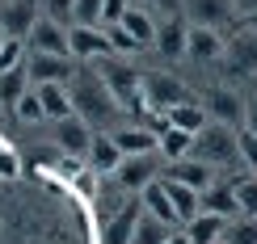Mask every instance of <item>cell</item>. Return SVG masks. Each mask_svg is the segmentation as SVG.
Here are the masks:
<instances>
[{
  "label": "cell",
  "instance_id": "cell-8",
  "mask_svg": "<svg viewBox=\"0 0 257 244\" xmlns=\"http://www.w3.org/2000/svg\"><path fill=\"white\" fill-rule=\"evenodd\" d=\"M110 30L105 26H72V59H110Z\"/></svg>",
  "mask_w": 257,
  "mask_h": 244
},
{
  "label": "cell",
  "instance_id": "cell-1",
  "mask_svg": "<svg viewBox=\"0 0 257 244\" xmlns=\"http://www.w3.org/2000/svg\"><path fill=\"white\" fill-rule=\"evenodd\" d=\"M194 156L207 160L211 168L215 164H236L240 160V135L232 126H223V122H207L194 135Z\"/></svg>",
  "mask_w": 257,
  "mask_h": 244
},
{
  "label": "cell",
  "instance_id": "cell-32",
  "mask_svg": "<svg viewBox=\"0 0 257 244\" xmlns=\"http://www.w3.org/2000/svg\"><path fill=\"white\" fill-rule=\"evenodd\" d=\"M26 38H5L0 47V72H13V68H26Z\"/></svg>",
  "mask_w": 257,
  "mask_h": 244
},
{
  "label": "cell",
  "instance_id": "cell-11",
  "mask_svg": "<svg viewBox=\"0 0 257 244\" xmlns=\"http://www.w3.org/2000/svg\"><path fill=\"white\" fill-rule=\"evenodd\" d=\"M207 114H211V122H223V126H244V114H249V105L240 101V93H232V89H215L207 97Z\"/></svg>",
  "mask_w": 257,
  "mask_h": 244
},
{
  "label": "cell",
  "instance_id": "cell-6",
  "mask_svg": "<svg viewBox=\"0 0 257 244\" xmlns=\"http://www.w3.org/2000/svg\"><path fill=\"white\" fill-rule=\"evenodd\" d=\"M223 51H228V38H223L219 30H211V26H190V34H186V59H194V63H215V59H223Z\"/></svg>",
  "mask_w": 257,
  "mask_h": 244
},
{
  "label": "cell",
  "instance_id": "cell-41",
  "mask_svg": "<svg viewBox=\"0 0 257 244\" xmlns=\"http://www.w3.org/2000/svg\"><path fill=\"white\" fill-rule=\"evenodd\" d=\"M165 244H190V236H186V231H173V236H169Z\"/></svg>",
  "mask_w": 257,
  "mask_h": 244
},
{
  "label": "cell",
  "instance_id": "cell-31",
  "mask_svg": "<svg viewBox=\"0 0 257 244\" xmlns=\"http://www.w3.org/2000/svg\"><path fill=\"white\" fill-rule=\"evenodd\" d=\"M13 114H17V122H26V126H30V122H42V118H47V110H42V97H38L34 89H30L26 97H21V101L13 105Z\"/></svg>",
  "mask_w": 257,
  "mask_h": 244
},
{
  "label": "cell",
  "instance_id": "cell-21",
  "mask_svg": "<svg viewBox=\"0 0 257 244\" xmlns=\"http://www.w3.org/2000/svg\"><path fill=\"white\" fill-rule=\"evenodd\" d=\"M223 55L232 59V72H244V76L257 72V30H244L240 38H232Z\"/></svg>",
  "mask_w": 257,
  "mask_h": 244
},
{
  "label": "cell",
  "instance_id": "cell-18",
  "mask_svg": "<svg viewBox=\"0 0 257 244\" xmlns=\"http://www.w3.org/2000/svg\"><path fill=\"white\" fill-rule=\"evenodd\" d=\"M181 231L190 236V244H219L223 231H228V219H223V215H211V210H202V215H194Z\"/></svg>",
  "mask_w": 257,
  "mask_h": 244
},
{
  "label": "cell",
  "instance_id": "cell-33",
  "mask_svg": "<svg viewBox=\"0 0 257 244\" xmlns=\"http://www.w3.org/2000/svg\"><path fill=\"white\" fill-rule=\"evenodd\" d=\"M47 17L72 30L76 26V0H47Z\"/></svg>",
  "mask_w": 257,
  "mask_h": 244
},
{
  "label": "cell",
  "instance_id": "cell-30",
  "mask_svg": "<svg viewBox=\"0 0 257 244\" xmlns=\"http://www.w3.org/2000/svg\"><path fill=\"white\" fill-rule=\"evenodd\" d=\"M236 202H240V215L257 219V173H249V177L236 181Z\"/></svg>",
  "mask_w": 257,
  "mask_h": 244
},
{
  "label": "cell",
  "instance_id": "cell-12",
  "mask_svg": "<svg viewBox=\"0 0 257 244\" xmlns=\"http://www.w3.org/2000/svg\"><path fill=\"white\" fill-rule=\"evenodd\" d=\"M139 202H144V210L152 219H160V223H169V227H177L181 231V215H177V206H173V198H169V185H165V177H156L152 185L139 194Z\"/></svg>",
  "mask_w": 257,
  "mask_h": 244
},
{
  "label": "cell",
  "instance_id": "cell-15",
  "mask_svg": "<svg viewBox=\"0 0 257 244\" xmlns=\"http://www.w3.org/2000/svg\"><path fill=\"white\" fill-rule=\"evenodd\" d=\"M139 219H144V202H126L118 215L105 223L101 231V244H131L135 240V227H139Z\"/></svg>",
  "mask_w": 257,
  "mask_h": 244
},
{
  "label": "cell",
  "instance_id": "cell-35",
  "mask_svg": "<svg viewBox=\"0 0 257 244\" xmlns=\"http://www.w3.org/2000/svg\"><path fill=\"white\" fill-rule=\"evenodd\" d=\"M110 47L118 51V55H135V51H144V47H139V42H135L131 34H126L122 26H110Z\"/></svg>",
  "mask_w": 257,
  "mask_h": 244
},
{
  "label": "cell",
  "instance_id": "cell-19",
  "mask_svg": "<svg viewBox=\"0 0 257 244\" xmlns=\"http://www.w3.org/2000/svg\"><path fill=\"white\" fill-rule=\"evenodd\" d=\"M89 164L97 168V173L114 177L122 164V147L114 143V135H93V147H89Z\"/></svg>",
  "mask_w": 257,
  "mask_h": 244
},
{
  "label": "cell",
  "instance_id": "cell-29",
  "mask_svg": "<svg viewBox=\"0 0 257 244\" xmlns=\"http://www.w3.org/2000/svg\"><path fill=\"white\" fill-rule=\"evenodd\" d=\"M223 244H257V219H249V215H236V219H228Z\"/></svg>",
  "mask_w": 257,
  "mask_h": 244
},
{
  "label": "cell",
  "instance_id": "cell-13",
  "mask_svg": "<svg viewBox=\"0 0 257 244\" xmlns=\"http://www.w3.org/2000/svg\"><path fill=\"white\" fill-rule=\"evenodd\" d=\"M181 5V13H186L190 26H211V30H219L223 21L232 17V5L228 0H177Z\"/></svg>",
  "mask_w": 257,
  "mask_h": 244
},
{
  "label": "cell",
  "instance_id": "cell-43",
  "mask_svg": "<svg viewBox=\"0 0 257 244\" xmlns=\"http://www.w3.org/2000/svg\"><path fill=\"white\" fill-rule=\"evenodd\" d=\"M219 244H223V240H219Z\"/></svg>",
  "mask_w": 257,
  "mask_h": 244
},
{
  "label": "cell",
  "instance_id": "cell-22",
  "mask_svg": "<svg viewBox=\"0 0 257 244\" xmlns=\"http://www.w3.org/2000/svg\"><path fill=\"white\" fill-rule=\"evenodd\" d=\"M122 30L139 42V47H152V42H156V17L148 13V5H131V9H126Z\"/></svg>",
  "mask_w": 257,
  "mask_h": 244
},
{
  "label": "cell",
  "instance_id": "cell-34",
  "mask_svg": "<svg viewBox=\"0 0 257 244\" xmlns=\"http://www.w3.org/2000/svg\"><path fill=\"white\" fill-rule=\"evenodd\" d=\"M105 0H76V26H101Z\"/></svg>",
  "mask_w": 257,
  "mask_h": 244
},
{
  "label": "cell",
  "instance_id": "cell-37",
  "mask_svg": "<svg viewBox=\"0 0 257 244\" xmlns=\"http://www.w3.org/2000/svg\"><path fill=\"white\" fill-rule=\"evenodd\" d=\"M240 160L249 164V173H257V135L240 131Z\"/></svg>",
  "mask_w": 257,
  "mask_h": 244
},
{
  "label": "cell",
  "instance_id": "cell-20",
  "mask_svg": "<svg viewBox=\"0 0 257 244\" xmlns=\"http://www.w3.org/2000/svg\"><path fill=\"white\" fill-rule=\"evenodd\" d=\"M156 152L165 156L169 164H177V160H186V156H194V135L177 131V126H165V131L156 135Z\"/></svg>",
  "mask_w": 257,
  "mask_h": 244
},
{
  "label": "cell",
  "instance_id": "cell-26",
  "mask_svg": "<svg viewBox=\"0 0 257 244\" xmlns=\"http://www.w3.org/2000/svg\"><path fill=\"white\" fill-rule=\"evenodd\" d=\"M202 210H211V215H223V219H236V215H240L236 185H211L207 194H202Z\"/></svg>",
  "mask_w": 257,
  "mask_h": 244
},
{
  "label": "cell",
  "instance_id": "cell-16",
  "mask_svg": "<svg viewBox=\"0 0 257 244\" xmlns=\"http://www.w3.org/2000/svg\"><path fill=\"white\" fill-rule=\"evenodd\" d=\"M38 26V9L30 0H9V9L0 13V30L9 38H30V30Z\"/></svg>",
  "mask_w": 257,
  "mask_h": 244
},
{
  "label": "cell",
  "instance_id": "cell-40",
  "mask_svg": "<svg viewBox=\"0 0 257 244\" xmlns=\"http://www.w3.org/2000/svg\"><path fill=\"white\" fill-rule=\"evenodd\" d=\"M244 131L257 135V105H249V114H244Z\"/></svg>",
  "mask_w": 257,
  "mask_h": 244
},
{
  "label": "cell",
  "instance_id": "cell-28",
  "mask_svg": "<svg viewBox=\"0 0 257 244\" xmlns=\"http://www.w3.org/2000/svg\"><path fill=\"white\" fill-rule=\"evenodd\" d=\"M173 231H177V227L160 223V219H152V215L144 210V219H139V227H135V240H131V244H165Z\"/></svg>",
  "mask_w": 257,
  "mask_h": 244
},
{
  "label": "cell",
  "instance_id": "cell-25",
  "mask_svg": "<svg viewBox=\"0 0 257 244\" xmlns=\"http://www.w3.org/2000/svg\"><path fill=\"white\" fill-rule=\"evenodd\" d=\"M165 185H169V198H173V206L181 215V227H186L194 215H202V194H198V189L181 185V181H173V177H165Z\"/></svg>",
  "mask_w": 257,
  "mask_h": 244
},
{
  "label": "cell",
  "instance_id": "cell-36",
  "mask_svg": "<svg viewBox=\"0 0 257 244\" xmlns=\"http://www.w3.org/2000/svg\"><path fill=\"white\" fill-rule=\"evenodd\" d=\"M126 9H131V0H105V9H101V26H105V30H110V26H122Z\"/></svg>",
  "mask_w": 257,
  "mask_h": 244
},
{
  "label": "cell",
  "instance_id": "cell-14",
  "mask_svg": "<svg viewBox=\"0 0 257 244\" xmlns=\"http://www.w3.org/2000/svg\"><path fill=\"white\" fill-rule=\"evenodd\" d=\"M169 177L181 181V185H190V189H198V194H207V189L215 185V168L207 160H198V156H186V160L169 164Z\"/></svg>",
  "mask_w": 257,
  "mask_h": 244
},
{
  "label": "cell",
  "instance_id": "cell-17",
  "mask_svg": "<svg viewBox=\"0 0 257 244\" xmlns=\"http://www.w3.org/2000/svg\"><path fill=\"white\" fill-rule=\"evenodd\" d=\"M34 93L42 97V110H47L51 122H63V118L76 114V101H72L68 84H34Z\"/></svg>",
  "mask_w": 257,
  "mask_h": 244
},
{
  "label": "cell",
  "instance_id": "cell-38",
  "mask_svg": "<svg viewBox=\"0 0 257 244\" xmlns=\"http://www.w3.org/2000/svg\"><path fill=\"white\" fill-rule=\"evenodd\" d=\"M0 177H17V156L13 152H0Z\"/></svg>",
  "mask_w": 257,
  "mask_h": 244
},
{
  "label": "cell",
  "instance_id": "cell-23",
  "mask_svg": "<svg viewBox=\"0 0 257 244\" xmlns=\"http://www.w3.org/2000/svg\"><path fill=\"white\" fill-rule=\"evenodd\" d=\"M207 122H211V114H207V105H198V101H181V105L169 110V126H177V131H186V135H198Z\"/></svg>",
  "mask_w": 257,
  "mask_h": 244
},
{
  "label": "cell",
  "instance_id": "cell-9",
  "mask_svg": "<svg viewBox=\"0 0 257 244\" xmlns=\"http://www.w3.org/2000/svg\"><path fill=\"white\" fill-rule=\"evenodd\" d=\"M55 143H59V152H68V156H89V147H93V126H89V118L72 114V118L55 122Z\"/></svg>",
  "mask_w": 257,
  "mask_h": 244
},
{
  "label": "cell",
  "instance_id": "cell-39",
  "mask_svg": "<svg viewBox=\"0 0 257 244\" xmlns=\"http://www.w3.org/2000/svg\"><path fill=\"white\" fill-rule=\"evenodd\" d=\"M232 5V13H240V17H253L257 13V0H228Z\"/></svg>",
  "mask_w": 257,
  "mask_h": 244
},
{
  "label": "cell",
  "instance_id": "cell-10",
  "mask_svg": "<svg viewBox=\"0 0 257 244\" xmlns=\"http://www.w3.org/2000/svg\"><path fill=\"white\" fill-rule=\"evenodd\" d=\"M186 34H190V21H181V13H169L165 21H156V42L152 47L165 59H181L186 55Z\"/></svg>",
  "mask_w": 257,
  "mask_h": 244
},
{
  "label": "cell",
  "instance_id": "cell-27",
  "mask_svg": "<svg viewBox=\"0 0 257 244\" xmlns=\"http://www.w3.org/2000/svg\"><path fill=\"white\" fill-rule=\"evenodd\" d=\"M30 89H34V84H30V72H26V68L0 72V105H9V110H13V105L26 97Z\"/></svg>",
  "mask_w": 257,
  "mask_h": 244
},
{
  "label": "cell",
  "instance_id": "cell-4",
  "mask_svg": "<svg viewBox=\"0 0 257 244\" xmlns=\"http://www.w3.org/2000/svg\"><path fill=\"white\" fill-rule=\"evenodd\" d=\"M144 97H148V110L169 114L173 105L190 101V93H186V84H181V80L165 76V72H148V76H144Z\"/></svg>",
  "mask_w": 257,
  "mask_h": 244
},
{
  "label": "cell",
  "instance_id": "cell-5",
  "mask_svg": "<svg viewBox=\"0 0 257 244\" xmlns=\"http://www.w3.org/2000/svg\"><path fill=\"white\" fill-rule=\"evenodd\" d=\"M156 181V156H122L118 173H114V185L126 189V194H144L148 185Z\"/></svg>",
  "mask_w": 257,
  "mask_h": 244
},
{
  "label": "cell",
  "instance_id": "cell-24",
  "mask_svg": "<svg viewBox=\"0 0 257 244\" xmlns=\"http://www.w3.org/2000/svg\"><path fill=\"white\" fill-rule=\"evenodd\" d=\"M114 143L122 147V156H148V152H156V131H148V126H122V131H114Z\"/></svg>",
  "mask_w": 257,
  "mask_h": 244
},
{
  "label": "cell",
  "instance_id": "cell-7",
  "mask_svg": "<svg viewBox=\"0 0 257 244\" xmlns=\"http://www.w3.org/2000/svg\"><path fill=\"white\" fill-rule=\"evenodd\" d=\"M26 42L34 51H42V55H72V30L59 26V21H51V17H38V26L30 30Z\"/></svg>",
  "mask_w": 257,
  "mask_h": 244
},
{
  "label": "cell",
  "instance_id": "cell-3",
  "mask_svg": "<svg viewBox=\"0 0 257 244\" xmlns=\"http://www.w3.org/2000/svg\"><path fill=\"white\" fill-rule=\"evenodd\" d=\"M26 72H30V84H68L76 76V59L72 55H42V51H30Z\"/></svg>",
  "mask_w": 257,
  "mask_h": 244
},
{
  "label": "cell",
  "instance_id": "cell-42",
  "mask_svg": "<svg viewBox=\"0 0 257 244\" xmlns=\"http://www.w3.org/2000/svg\"><path fill=\"white\" fill-rule=\"evenodd\" d=\"M249 30H257V13H253V17H249Z\"/></svg>",
  "mask_w": 257,
  "mask_h": 244
},
{
  "label": "cell",
  "instance_id": "cell-2",
  "mask_svg": "<svg viewBox=\"0 0 257 244\" xmlns=\"http://www.w3.org/2000/svg\"><path fill=\"white\" fill-rule=\"evenodd\" d=\"M97 80L105 84V93L118 101V110H144V105H148L144 80H139L122 59H101V76H97Z\"/></svg>",
  "mask_w": 257,
  "mask_h": 244
}]
</instances>
